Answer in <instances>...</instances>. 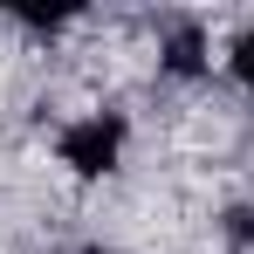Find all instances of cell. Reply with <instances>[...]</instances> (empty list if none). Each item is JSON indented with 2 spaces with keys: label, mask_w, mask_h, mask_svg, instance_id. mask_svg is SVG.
<instances>
[{
  "label": "cell",
  "mask_w": 254,
  "mask_h": 254,
  "mask_svg": "<svg viewBox=\"0 0 254 254\" xmlns=\"http://www.w3.org/2000/svg\"><path fill=\"white\" fill-rule=\"evenodd\" d=\"M117 151H124V117H83V124L62 130V158L83 172V179L110 172V165H117Z\"/></svg>",
  "instance_id": "obj_1"
},
{
  "label": "cell",
  "mask_w": 254,
  "mask_h": 254,
  "mask_svg": "<svg viewBox=\"0 0 254 254\" xmlns=\"http://www.w3.org/2000/svg\"><path fill=\"white\" fill-rule=\"evenodd\" d=\"M165 62L179 69V76H192V69H199V35H192V28H179L172 48H165Z\"/></svg>",
  "instance_id": "obj_2"
},
{
  "label": "cell",
  "mask_w": 254,
  "mask_h": 254,
  "mask_svg": "<svg viewBox=\"0 0 254 254\" xmlns=\"http://www.w3.org/2000/svg\"><path fill=\"white\" fill-rule=\"evenodd\" d=\"M234 76L248 83V96H254V35H241L234 42Z\"/></svg>",
  "instance_id": "obj_3"
}]
</instances>
